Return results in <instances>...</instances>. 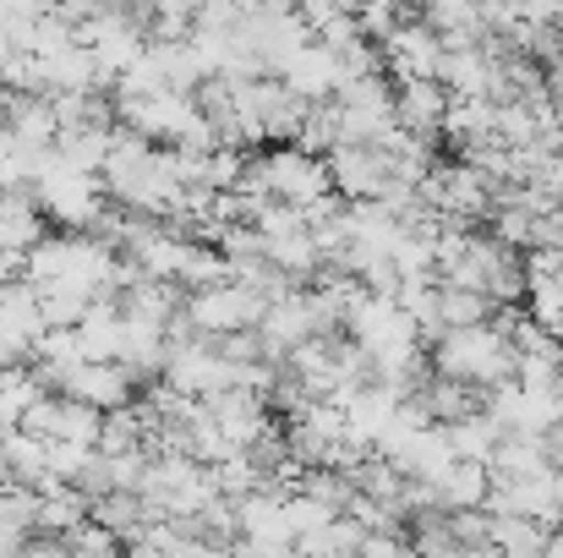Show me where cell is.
<instances>
[{"label": "cell", "mask_w": 563, "mask_h": 558, "mask_svg": "<svg viewBox=\"0 0 563 558\" xmlns=\"http://www.w3.org/2000/svg\"><path fill=\"white\" fill-rule=\"evenodd\" d=\"M99 182H104V192H110L126 214H148V219H170V225H176V214H181V203H187L176 149L165 154V149H154L148 138H137V132H126V127L115 132V149H110Z\"/></svg>", "instance_id": "obj_1"}, {"label": "cell", "mask_w": 563, "mask_h": 558, "mask_svg": "<svg viewBox=\"0 0 563 558\" xmlns=\"http://www.w3.org/2000/svg\"><path fill=\"white\" fill-rule=\"evenodd\" d=\"M432 372L471 383L482 394L504 389L520 378V346L509 335V324H476V329H454L443 340H432Z\"/></svg>", "instance_id": "obj_2"}, {"label": "cell", "mask_w": 563, "mask_h": 558, "mask_svg": "<svg viewBox=\"0 0 563 558\" xmlns=\"http://www.w3.org/2000/svg\"><path fill=\"white\" fill-rule=\"evenodd\" d=\"M38 208H44V219H55V225H71V230H93L110 208H104V182L99 176H88V171H71V165H60L55 160V149L44 154V171H38Z\"/></svg>", "instance_id": "obj_3"}, {"label": "cell", "mask_w": 563, "mask_h": 558, "mask_svg": "<svg viewBox=\"0 0 563 558\" xmlns=\"http://www.w3.org/2000/svg\"><path fill=\"white\" fill-rule=\"evenodd\" d=\"M187 324L191 335L202 340H224V335H241V329H257L268 302L257 291H246L241 280H219V285H202V291H187Z\"/></svg>", "instance_id": "obj_4"}, {"label": "cell", "mask_w": 563, "mask_h": 558, "mask_svg": "<svg viewBox=\"0 0 563 558\" xmlns=\"http://www.w3.org/2000/svg\"><path fill=\"white\" fill-rule=\"evenodd\" d=\"M329 176H334V192L345 203H394L416 186H405L394 176V160L383 143H340L329 154Z\"/></svg>", "instance_id": "obj_5"}, {"label": "cell", "mask_w": 563, "mask_h": 558, "mask_svg": "<svg viewBox=\"0 0 563 558\" xmlns=\"http://www.w3.org/2000/svg\"><path fill=\"white\" fill-rule=\"evenodd\" d=\"M416 192H421V203H427L438 219H460V225L487 219V214H493V197H498L493 176H482V171H476V165H465V160L438 165L427 182L416 186Z\"/></svg>", "instance_id": "obj_6"}, {"label": "cell", "mask_w": 563, "mask_h": 558, "mask_svg": "<svg viewBox=\"0 0 563 558\" xmlns=\"http://www.w3.org/2000/svg\"><path fill=\"white\" fill-rule=\"evenodd\" d=\"M388 66H394V83L405 77H443V61H449V39L427 22V17H405L399 33L383 44Z\"/></svg>", "instance_id": "obj_7"}, {"label": "cell", "mask_w": 563, "mask_h": 558, "mask_svg": "<svg viewBox=\"0 0 563 558\" xmlns=\"http://www.w3.org/2000/svg\"><path fill=\"white\" fill-rule=\"evenodd\" d=\"M55 394L82 400V405H93V411H121V405H132L137 378L121 368V362H77V368H66L55 378Z\"/></svg>", "instance_id": "obj_8"}, {"label": "cell", "mask_w": 563, "mask_h": 558, "mask_svg": "<svg viewBox=\"0 0 563 558\" xmlns=\"http://www.w3.org/2000/svg\"><path fill=\"white\" fill-rule=\"evenodd\" d=\"M394 105H399V127L432 143V138H443L454 94L438 77H405V83H394Z\"/></svg>", "instance_id": "obj_9"}, {"label": "cell", "mask_w": 563, "mask_h": 558, "mask_svg": "<svg viewBox=\"0 0 563 558\" xmlns=\"http://www.w3.org/2000/svg\"><path fill=\"white\" fill-rule=\"evenodd\" d=\"M279 83L296 94V99H307V105H323V99H334L340 88H345V72H340V61H334V50L329 44H307L285 72H279Z\"/></svg>", "instance_id": "obj_10"}, {"label": "cell", "mask_w": 563, "mask_h": 558, "mask_svg": "<svg viewBox=\"0 0 563 558\" xmlns=\"http://www.w3.org/2000/svg\"><path fill=\"white\" fill-rule=\"evenodd\" d=\"M38 241H44V208H38V197H27L22 186H5L0 192V252L27 258Z\"/></svg>", "instance_id": "obj_11"}, {"label": "cell", "mask_w": 563, "mask_h": 558, "mask_svg": "<svg viewBox=\"0 0 563 558\" xmlns=\"http://www.w3.org/2000/svg\"><path fill=\"white\" fill-rule=\"evenodd\" d=\"M38 493H44V499H38V532H44V537H71L77 526L93 521V499H88L82 488H71V482H44Z\"/></svg>", "instance_id": "obj_12"}, {"label": "cell", "mask_w": 563, "mask_h": 558, "mask_svg": "<svg viewBox=\"0 0 563 558\" xmlns=\"http://www.w3.org/2000/svg\"><path fill=\"white\" fill-rule=\"evenodd\" d=\"M77 351H82V362H121V302L115 296H104L82 313Z\"/></svg>", "instance_id": "obj_13"}, {"label": "cell", "mask_w": 563, "mask_h": 558, "mask_svg": "<svg viewBox=\"0 0 563 558\" xmlns=\"http://www.w3.org/2000/svg\"><path fill=\"white\" fill-rule=\"evenodd\" d=\"M110 149H115V127H66L55 138V160L71 171H88V176H104Z\"/></svg>", "instance_id": "obj_14"}, {"label": "cell", "mask_w": 563, "mask_h": 558, "mask_svg": "<svg viewBox=\"0 0 563 558\" xmlns=\"http://www.w3.org/2000/svg\"><path fill=\"white\" fill-rule=\"evenodd\" d=\"M432 493H438L443 510H487V499H493V466H482V460H454V471H449Z\"/></svg>", "instance_id": "obj_15"}, {"label": "cell", "mask_w": 563, "mask_h": 558, "mask_svg": "<svg viewBox=\"0 0 563 558\" xmlns=\"http://www.w3.org/2000/svg\"><path fill=\"white\" fill-rule=\"evenodd\" d=\"M38 394H49V389L33 368H0V433H16Z\"/></svg>", "instance_id": "obj_16"}, {"label": "cell", "mask_w": 563, "mask_h": 558, "mask_svg": "<svg viewBox=\"0 0 563 558\" xmlns=\"http://www.w3.org/2000/svg\"><path fill=\"white\" fill-rule=\"evenodd\" d=\"M449 444H454V455L460 460H493L498 455V444H504V427L487 416V411H476V416H465V422H449Z\"/></svg>", "instance_id": "obj_17"}, {"label": "cell", "mask_w": 563, "mask_h": 558, "mask_svg": "<svg viewBox=\"0 0 563 558\" xmlns=\"http://www.w3.org/2000/svg\"><path fill=\"white\" fill-rule=\"evenodd\" d=\"M104 416H110V411H93V405L60 394V416H55V438H49V444H82V449H99V438H104Z\"/></svg>", "instance_id": "obj_18"}, {"label": "cell", "mask_w": 563, "mask_h": 558, "mask_svg": "<svg viewBox=\"0 0 563 558\" xmlns=\"http://www.w3.org/2000/svg\"><path fill=\"white\" fill-rule=\"evenodd\" d=\"M11 482V460H5V438H0V488Z\"/></svg>", "instance_id": "obj_19"}, {"label": "cell", "mask_w": 563, "mask_h": 558, "mask_svg": "<svg viewBox=\"0 0 563 558\" xmlns=\"http://www.w3.org/2000/svg\"><path fill=\"white\" fill-rule=\"evenodd\" d=\"M5 50H11V44H5V33H0V55H5Z\"/></svg>", "instance_id": "obj_20"}]
</instances>
